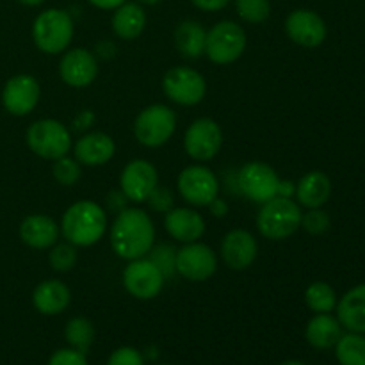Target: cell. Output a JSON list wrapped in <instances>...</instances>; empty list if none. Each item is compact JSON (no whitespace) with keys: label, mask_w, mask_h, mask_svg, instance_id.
Here are the masks:
<instances>
[{"label":"cell","mask_w":365,"mask_h":365,"mask_svg":"<svg viewBox=\"0 0 365 365\" xmlns=\"http://www.w3.org/2000/svg\"><path fill=\"white\" fill-rule=\"evenodd\" d=\"M153 239L155 228L146 210L127 207L118 212L110 228V246L120 259H143L152 250Z\"/></svg>","instance_id":"obj_1"},{"label":"cell","mask_w":365,"mask_h":365,"mask_svg":"<svg viewBox=\"0 0 365 365\" xmlns=\"http://www.w3.org/2000/svg\"><path fill=\"white\" fill-rule=\"evenodd\" d=\"M61 234L73 246H93L107 230V212L91 200H82L68 207L61 220Z\"/></svg>","instance_id":"obj_2"},{"label":"cell","mask_w":365,"mask_h":365,"mask_svg":"<svg viewBox=\"0 0 365 365\" xmlns=\"http://www.w3.org/2000/svg\"><path fill=\"white\" fill-rule=\"evenodd\" d=\"M302 209L294 200L274 196L269 202L262 203L257 216V228L260 235L269 241H284L302 227Z\"/></svg>","instance_id":"obj_3"},{"label":"cell","mask_w":365,"mask_h":365,"mask_svg":"<svg viewBox=\"0 0 365 365\" xmlns=\"http://www.w3.org/2000/svg\"><path fill=\"white\" fill-rule=\"evenodd\" d=\"M32 39L41 52H64L73 39V20L63 9L43 11L32 25Z\"/></svg>","instance_id":"obj_4"},{"label":"cell","mask_w":365,"mask_h":365,"mask_svg":"<svg viewBox=\"0 0 365 365\" xmlns=\"http://www.w3.org/2000/svg\"><path fill=\"white\" fill-rule=\"evenodd\" d=\"M27 145L38 157L46 160H57L68 155L71 148V135L66 125L57 120L34 121L27 128Z\"/></svg>","instance_id":"obj_5"},{"label":"cell","mask_w":365,"mask_h":365,"mask_svg":"<svg viewBox=\"0 0 365 365\" xmlns=\"http://www.w3.org/2000/svg\"><path fill=\"white\" fill-rule=\"evenodd\" d=\"M177 128V116L163 103H153L143 109L134 121V135L143 146L157 148L170 141Z\"/></svg>","instance_id":"obj_6"},{"label":"cell","mask_w":365,"mask_h":365,"mask_svg":"<svg viewBox=\"0 0 365 365\" xmlns=\"http://www.w3.org/2000/svg\"><path fill=\"white\" fill-rule=\"evenodd\" d=\"M246 48V32L239 24L223 20L207 32L205 56L216 64H230Z\"/></svg>","instance_id":"obj_7"},{"label":"cell","mask_w":365,"mask_h":365,"mask_svg":"<svg viewBox=\"0 0 365 365\" xmlns=\"http://www.w3.org/2000/svg\"><path fill=\"white\" fill-rule=\"evenodd\" d=\"M235 182L242 196L260 205L278 196V187H280V178L277 171L269 164L259 163V160L246 163L239 170Z\"/></svg>","instance_id":"obj_8"},{"label":"cell","mask_w":365,"mask_h":365,"mask_svg":"<svg viewBox=\"0 0 365 365\" xmlns=\"http://www.w3.org/2000/svg\"><path fill=\"white\" fill-rule=\"evenodd\" d=\"M163 91L178 106H198L207 93V82L202 73L187 66H173L163 77Z\"/></svg>","instance_id":"obj_9"},{"label":"cell","mask_w":365,"mask_h":365,"mask_svg":"<svg viewBox=\"0 0 365 365\" xmlns=\"http://www.w3.org/2000/svg\"><path fill=\"white\" fill-rule=\"evenodd\" d=\"M178 192L185 202L196 207H209L212 200L220 195V180L216 175L205 166H187L178 175Z\"/></svg>","instance_id":"obj_10"},{"label":"cell","mask_w":365,"mask_h":365,"mask_svg":"<svg viewBox=\"0 0 365 365\" xmlns=\"http://www.w3.org/2000/svg\"><path fill=\"white\" fill-rule=\"evenodd\" d=\"M223 146L221 127L210 118H200L192 121L184 135V148L191 159L207 163L220 153Z\"/></svg>","instance_id":"obj_11"},{"label":"cell","mask_w":365,"mask_h":365,"mask_svg":"<svg viewBox=\"0 0 365 365\" xmlns=\"http://www.w3.org/2000/svg\"><path fill=\"white\" fill-rule=\"evenodd\" d=\"M217 271V257L203 242H187L177 250V273L185 280L205 282Z\"/></svg>","instance_id":"obj_12"},{"label":"cell","mask_w":365,"mask_h":365,"mask_svg":"<svg viewBox=\"0 0 365 365\" xmlns=\"http://www.w3.org/2000/svg\"><path fill=\"white\" fill-rule=\"evenodd\" d=\"M166 278L150 259L130 260L123 271V285L135 299H153L160 291Z\"/></svg>","instance_id":"obj_13"},{"label":"cell","mask_w":365,"mask_h":365,"mask_svg":"<svg viewBox=\"0 0 365 365\" xmlns=\"http://www.w3.org/2000/svg\"><path fill=\"white\" fill-rule=\"evenodd\" d=\"M157 184H159V175L155 166L145 159L130 160L120 175V189L125 192L128 202H146Z\"/></svg>","instance_id":"obj_14"},{"label":"cell","mask_w":365,"mask_h":365,"mask_svg":"<svg viewBox=\"0 0 365 365\" xmlns=\"http://www.w3.org/2000/svg\"><path fill=\"white\" fill-rule=\"evenodd\" d=\"M41 96L38 81L32 75H16L6 82L2 91V103L13 116H27L36 109Z\"/></svg>","instance_id":"obj_15"},{"label":"cell","mask_w":365,"mask_h":365,"mask_svg":"<svg viewBox=\"0 0 365 365\" xmlns=\"http://www.w3.org/2000/svg\"><path fill=\"white\" fill-rule=\"evenodd\" d=\"M285 32L296 45L316 48L327 39V24L310 9H296L285 20Z\"/></svg>","instance_id":"obj_16"},{"label":"cell","mask_w":365,"mask_h":365,"mask_svg":"<svg viewBox=\"0 0 365 365\" xmlns=\"http://www.w3.org/2000/svg\"><path fill=\"white\" fill-rule=\"evenodd\" d=\"M59 75L70 88H88L98 75L96 56L86 48H71L61 57Z\"/></svg>","instance_id":"obj_17"},{"label":"cell","mask_w":365,"mask_h":365,"mask_svg":"<svg viewBox=\"0 0 365 365\" xmlns=\"http://www.w3.org/2000/svg\"><path fill=\"white\" fill-rule=\"evenodd\" d=\"M259 255L257 239L248 230L235 228L223 237L221 242V259L232 271H245L255 262Z\"/></svg>","instance_id":"obj_18"},{"label":"cell","mask_w":365,"mask_h":365,"mask_svg":"<svg viewBox=\"0 0 365 365\" xmlns=\"http://www.w3.org/2000/svg\"><path fill=\"white\" fill-rule=\"evenodd\" d=\"M164 228L168 234L178 242H195L205 232V221H203L202 214L196 212L192 209H185V207H177L166 212V220H164Z\"/></svg>","instance_id":"obj_19"},{"label":"cell","mask_w":365,"mask_h":365,"mask_svg":"<svg viewBox=\"0 0 365 365\" xmlns=\"http://www.w3.org/2000/svg\"><path fill=\"white\" fill-rule=\"evenodd\" d=\"M116 153L114 139L106 132H89L75 143V159L84 166H102Z\"/></svg>","instance_id":"obj_20"},{"label":"cell","mask_w":365,"mask_h":365,"mask_svg":"<svg viewBox=\"0 0 365 365\" xmlns=\"http://www.w3.org/2000/svg\"><path fill=\"white\" fill-rule=\"evenodd\" d=\"M59 234V225L45 214H32V216L25 217L20 225L21 241L36 250L52 248L57 242Z\"/></svg>","instance_id":"obj_21"},{"label":"cell","mask_w":365,"mask_h":365,"mask_svg":"<svg viewBox=\"0 0 365 365\" xmlns=\"http://www.w3.org/2000/svg\"><path fill=\"white\" fill-rule=\"evenodd\" d=\"M71 302V292L61 280H45L32 292V305L39 314L57 316L64 312Z\"/></svg>","instance_id":"obj_22"},{"label":"cell","mask_w":365,"mask_h":365,"mask_svg":"<svg viewBox=\"0 0 365 365\" xmlns=\"http://www.w3.org/2000/svg\"><path fill=\"white\" fill-rule=\"evenodd\" d=\"M337 319L346 330L365 334V284L346 292L337 305Z\"/></svg>","instance_id":"obj_23"},{"label":"cell","mask_w":365,"mask_h":365,"mask_svg":"<svg viewBox=\"0 0 365 365\" xmlns=\"http://www.w3.org/2000/svg\"><path fill=\"white\" fill-rule=\"evenodd\" d=\"M294 195L298 198L299 205L307 207V209H319L330 200V178L323 171H310L305 177L299 178Z\"/></svg>","instance_id":"obj_24"},{"label":"cell","mask_w":365,"mask_h":365,"mask_svg":"<svg viewBox=\"0 0 365 365\" xmlns=\"http://www.w3.org/2000/svg\"><path fill=\"white\" fill-rule=\"evenodd\" d=\"M146 27V14L139 4L125 2L116 7L113 14V31L118 38L130 39L139 38Z\"/></svg>","instance_id":"obj_25"},{"label":"cell","mask_w":365,"mask_h":365,"mask_svg":"<svg viewBox=\"0 0 365 365\" xmlns=\"http://www.w3.org/2000/svg\"><path fill=\"white\" fill-rule=\"evenodd\" d=\"M305 337L316 349H330L342 337V324L330 314H317L307 324Z\"/></svg>","instance_id":"obj_26"},{"label":"cell","mask_w":365,"mask_h":365,"mask_svg":"<svg viewBox=\"0 0 365 365\" xmlns=\"http://www.w3.org/2000/svg\"><path fill=\"white\" fill-rule=\"evenodd\" d=\"M207 43V31L202 27V24L195 20H185L178 24L175 29V45L182 56L189 59H198L205 53Z\"/></svg>","instance_id":"obj_27"},{"label":"cell","mask_w":365,"mask_h":365,"mask_svg":"<svg viewBox=\"0 0 365 365\" xmlns=\"http://www.w3.org/2000/svg\"><path fill=\"white\" fill-rule=\"evenodd\" d=\"M335 355L341 365H365V337L353 331L342 335L335 344Z\"/></svg>","instance_id":"obj_28"},{"label":"cell","mask_w":365,"mask_h":365,"mask_svg":"<svg viewBox=\"0 0 365 365\" xmlns=\"http://www.w3.org/2000/svg\"><path fill=\"white\" fill-rule=\"evenodd\" d=\"M305 303L312 312L330 314L337 307V294L327 282H314L307 287Z\"/></svg>","instance_id":"obj_29"},{"label":"cell","mask_w":365,"mask_h":365,"mask_svg":"<svg viewBox=\"0 0 365 365\" xmlns=\"http://www.w3.org/2000/svg\"><path fill=\"white\" fill-rule=\"evenodd\" d=\"M64 337L70 342L71 348L86 355V351L91 348L93 341H95V327H93L91 321L86 319V317H73V319L66 324Z\"/></svg>","instance_id":"obj_30"},{"label":"cell","mask_w":365,"mask_h":365,"mask_svg":"<svg viewBox=\"0 0 365 365\" xmlns=\"http://www.w3.org/2000/svg\"><path fill=\"white\" fill-rule=\"evenodd\" d=\"M235 9L241 20L248 24H262L269 18V0H235Z\"/></svg>","instance_id":"obj_31"},{"label":"cell","mask_w":365,"mask_h":365,"mask_svg":"<svg viewBox=\"0 0 365 365\" xmlns=\"http://www.w3.org/2000/svg\"><path fill=\"white\" fill-rule=\"evenodd\" d=\"M48 264L57 273H68L77 264V250L71 242H63V245H53L48 253Z\"/></svg>","instance_id":"obj_32"},{"label":"cell","mask_w":365,"mask_h":365,"mask_svg":"<svg viewBox=\"0 0 365 365\" xmlns=\"http://www.w3.org/2000/svg\"><path fill=\"white\" fill-rule=\"evenodd\" d=\"M148 255L164 278H171L177 273V250L171 245L152 246Z\"/></svg>","instance_id":"obj_33"},{"label":"cell","mask_w":365,"mask_h":365,"mask_svg":"<svg viewBox=\"0 0 365 365\" xmlns=\"http://www.w3.org/2000/svg\"><path fill=\"white\" fill-rule=\"evenodd\" d=\"M52 175L61 185H73L82 177V166L77 159H70L68 155H64L53 163Z\"/></svg>","instance_id":"obj_34"},{"label":"cell","mask_w":365,"mask_h":365,"mask_svg":"<svg viewBox=\"0 0 365 365\" xmlns=\"http://www.w3.org/2000/svg\"><path fill=\"white\" fill-rule=\"evenodd\" d=\"M302 228L310 235H321L330 228V216L324 210L310 209L302 216Z\"/></svg>","instance_id":"obj_35"},{"label":"cell","mask_w":365,"mask_h":365,"mask_svg":"<svg viewBox=\"0 0 365 365\" xmlns=\"http://www.w3.org/2000/svg\"><path fill=\"white\" fill-rule=\"evenodd\" d=\"M146 203H148L150 209L155 210V212H170L175 207V196L170 189L159 187V185H157L152 191V195L148 196Z\"/></svg>","instance_id":"obj_36"},{"label":"cell","mask_w":365,"mask_h":365,"mask_svg":"<svg viewBox=\"0 0 365 365\" xmlns=\"http://www.w3.org/2000/svg\"><path fill=\"white\" fill-rule=\"evenodd\" d=\"M107 365H145V359H143V355L138 349L125 346V348L116 349L109 356Z\"/></svg>","instance_id":"obj_37"},{"label":"cell","mask_w":365,"mask_h":365,"mask_svg":"<svg viewBox=\"0 0 365 365\" xmlns=\"http://www.w3.org/2000/svg\"><path fill=\"white\" fill-rule=\"evenodd\" d=\"M48 365H88L84 353L77 351L73 348L59 349L50 356Z\"/></svg>","instance_id":"obj_38"},{"label":"cell","mask_w":365,"mask_h":365,"mask_svg":"<svg viewBox=\"0 0 365 365\" xmlns=\"http://www.w3.org/2000/svg\"><path fill=\"white\" fill-rule=\"evenodd\" d=\"M127 202H128V198L125 196V192L121 191V189H118V191H110L106 198L107 210H110V212H116V214L121 212V210L127 209Z\"/></svg>","instance_id":"obj_39"},{"label":"cell","mask_w":365,"mask_h":365,"mask_svg":"<svg viewBox=\"0 0 365 365\" xmlns=\"http://www.w3.org/2000/svg\"><path fill=\"white\" fill-rule=\"evenodd\" d=\"M116 45L113 41H109V39H103V41L96 43L95 46V56L102 57V59H113L116 56Z\"/></svg>","instance_id":"obj_40"},{"label":"cell","mask_w":365,"mask_h":365,"mask_svg":"<svg viewBox=\"0 0 365 365\" xmlns=\"http://www.w3.org/2000/svg\"><path fill=\"white\" fill-rule=\"evenodd\" d=\"M191 2L202 11H220L227 7L230 0H191Z\"/></svg>","instance_id":"obj_41"},{"label":"cell","mask_w":365,"mask_h":365,"mask_svg":"<svg viewBox=\"0 0 365 365\" xmlns=\"http://www.w3.org/2000/svg\"><path fill=\"white\" fill-rule=\"evenodd\" d=\"M93 121H95V114H93L91 110H82V113L78 114L73 121L75 130H86V128L91 127Z\"/></svg>","instance_id":"obj_42"},{"label":"cell","mask_w":365,"mask_h":365,"mask_svg":"<svg viewBox=\"0 0 365 365\" xmlns=\"http://www.w3.org/2000/svg\"><path fill=\"white\" fill-rule=\"evenodd\" d=\"M210 212L214 214V216L216 217H223V216H227V212H228V205H227V202H225V200H221L220 196H217L216 200H212V202H210Z\"/></svg>","instance_id":"obj_43"},{"label":"cell","mask_w":365,"mask_h":365,"mask_svg":"<svg viewBox=\"0 0 365 365\" xmlns=\"http://www.w3.org/2000/svg\"><path fill=\"white\" fill-rule=\"evenodd\" d=\"M89 4H93L95 7H98V9H116V7H120L121 4H125L127 0H88Z\"/></svg>","instance_id":"obj_44"},{"label":"cell","mask_w":365,"mask_h":365,"mask_svg":"<svg viewBox=\"0 0 365 365\" xmlns=\"http://www.w3.org/2000/svg\"><path fill=\"white\" fill-rule=\"evenodd\" d=\"M18 2L24 4V6L34 7V6H39V4H43V2H45V0H18Z\"/></svg>","instance_id":"obj_45"},{"label":"cell","mask_w":365,"mask_h":365,"mask_svg":"<svg viewBox=\"0 0 365 365\" xmlns=\"http://www.w3.org/2000/svg\"><path fill=\"white\" fill-rule=\"evenodd\" d=\"M138 2L146 4V6H155V4H159L160 0H138Z\"/></svg>","instance_id":"obj_46"},{"label":"cell","mask_w":365,"mask_h":365,"mask_svg":"<svg viewBox=\"0 0 365 365\" xmlns=\"http://www.w3.org/2000/svg\"><path fill=\"white\" fill-rule=\"evenodd\" d=\"M280 365H305V364L298 362V360H287V362H282Z\"/></svg>","instance_id":"obj_47"},{"label":"cell","mask_w":365,"mask_h":365,"mask_svg":"<svg viewBox=\"0 0 365 365\" xmlns=\"http://www.w3.org/2000/svg\"><path fill=\"white\" fill-rule=\"evenodd\" d=\"M164 365H166V364H164Z\"/></svg>","instance_id":"obj_48"}]
</instances>
